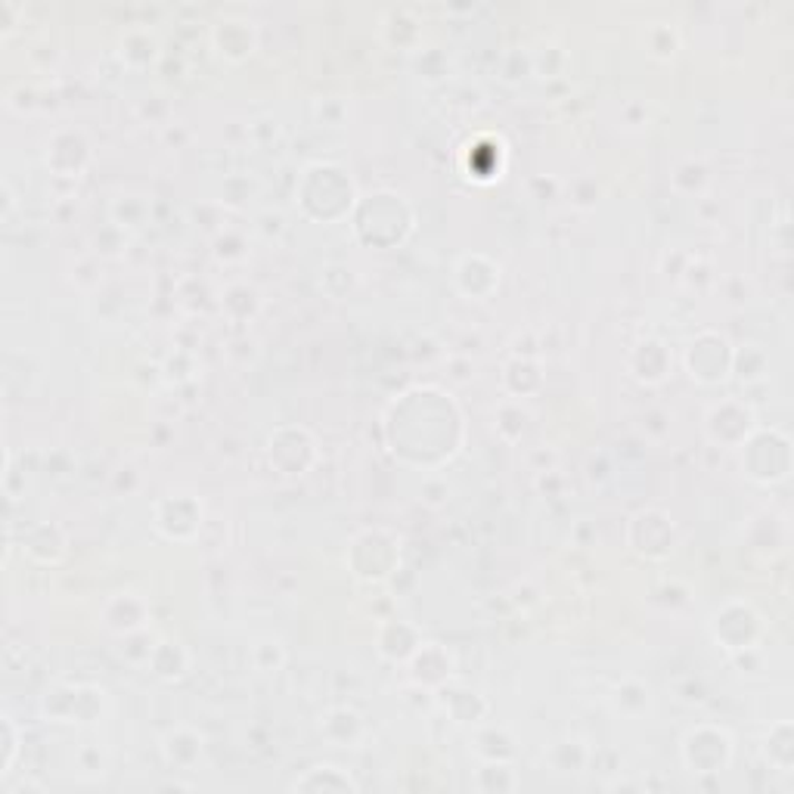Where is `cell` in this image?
<instances>
[{
  "mask_svg": "<svg viewBox=\"0 0 794 794\" xmlns=\"http://www.w3.org/2000/svg\"><path fill=\"white\" fill-rule=\"evenodd\" d=\"M382 444L422 472L448 465L465 444V416L457 398L438 385L404 391L382 416Z\"/></svg>",
  "mask_w": 794,
  "mask_h": 794,
  "instance_id": "1",
  "label": "cell"
},
{
  "mask_svg": "<svg viewBox=\"0 0 794 794\" xmlns=\"http://www.w3.org/2000/svg\"><path fill=\"white\" fill-rule=\"evenodd\" d=\"M295 199L302 205V212L317 224H335L354 215V208L361 203L354 177L335 165V161H314L307 165L295 184Z\"/></svg>",
  "mask_w": 794,
  "mask_h": 794,
  "instance_id": "2",
  "label": "cell"
},
{
  "mask_svg": "<svg viewBox=\"0 0 794 794\" xmlns=\"http://www.w3.org/2000/svg\"><path fill=\"white\" fill-rule=\"evenodd\" d=\"M351 224H354V236L361 239L363 246L391 248L401 246L413 233L416 215H413V205L406 203L404 196H398L391 189H379V193L357 203Z\"/></svg>",
  "mask_w": 794,
  "mask_h": 794,
  "instance_id": "3",
  "label": "cell"
},
{
  "mask_svg": "<svg viewBox=\"0 0 794 794\" xmlns=\"http://www.w3.org/2000/svg\"><path fill=\"white\" fill-rule=\"evenodd\" d=\"M345 565L363 584H385L401 571V540L389 528H363L347 543Z\"/></svg>",
  "mask_w": 794,
  "mask_h": 794,
  "instance_id": "4",
  "label": "cell"
},
{
  "mask_svg": "<svg viewBox=\"0 0 794 794\" xmlns=\"http://www.w3.org/2000/svg\"><path fill=\"white\" fill-rule=\"evenodd\" d=\"M109 708V695L94 683H59L41 698V717L47 723L90 726L100 723Z\"/></svg>",
  "mask_w": 794,
  "mask_h": 794,
  "instance_id": "5",
  "label": "cell"
},
{
  "mask_svg": "<svg viewBox=\"0 0 794 794\" xmlns=\"http://www.w3.org/2000/svg\"><path fill=\"white\" fill-rule=\"evenodd\" d=\"M742 472L757 484H782L792 476V438L782 429H754V434L742 444Z\"/></svg>",
  "mask_w": 794,
  "mask_h": 794,
  "instance_id": "6",
  "label": "cell"
},
{
  "mask_svg": "<svg viewBox=\"0 0 794 794\" xmlns=\"http://www.w3.org/2000/svg\"><path fill=\"white\" fill-rule=\"evenodd\" d=\"M708 630L717 646H723L729 655H738V651L761 649V643H764L766 636V624L752 602L729 599V602H723V606L710 615Z\"/></svg>",
  "mask_w": 794,
  "mask_h": 794,
  "instance_id": "7",
  "label": "cell"
},
{
  "mask_svg": "<svg viewBox=\"0 0 794 794\" xmlns=\"http://www.w3.org/2000/svg\"><path fill=\"white\" fill-rule=\"evenodd\" d=\"M733 754H736V742L729 736V729H723L717 723H698L679 742L683 766L693 776H717L733 764Z\"/></svg>",
  "mask_w": 794,
  "mask_h": 794,
  "instance_id": "8",
  "label": "cell"
},
{
  "mask_svg": "<svg viewBox=\"0 0 794 794\" xmlns=\"http://www.w3.org/2000/svg\"><path fill=\"white\" fill-rule=\"evenodd\" d=\"M267 462L276 469V476L283 478H304L320 462L317 438L304 425H276L267 434Z\"/></svg>",
  "mask_w": 794,
  "mask_h": 794,
  "instance_id": "9",
  "label": "cell"
},
{
  "mask_svg": "<svg viewBox=\"0 0 794 794\" xmlns=\"http://www.w3.org/2000/svg\"><path fill=\"white\" fill-rule=\"evenodd\" d=\"M733 357H736V345L717 330H702L693 342L686 345L683 354V366L693 382L698 385H721L733 376Z\"/></svg>",
  "mask_w": 794,
  "mask_h": 794,
  "instance_id": "10",
  "label": "cell"
},
{
  "mask_svg": "<svg viewBox=\"0 0 794 794\" xmlns=\"http://www.w3.org/2000/svg\"><path fill=\"white\" fill-rule=\"evenodd\" d=\"M627 547L646 562H665L677 549V528L665 509H639L627 525Z\"/></svg>",
  "mask_w": 794,
  "mask_h": 794,
  "instance_id": "11",
  "label": "cell"
},
{
  "mask_svg": "<svg viewBox=\"0 0 794 794\" xmlns=\"http://www.w3.org/2000/svg\"><path fill=\"white\" fill-rule=\"evenodd\" d=\"M757 429V413L742 398H723L705 413V438L714 448L738 450Z\"/></svg>",
  "mask_w": 794,
  "mask_h": 794,
  "instance_id": "12",
  "label": "cell"
},
{
  "mask_svg": "<svg viewBox=\"0 0 794 794\" xmlns=\"http://www.w3.org/2000/svg\"><path fill=\"white\" fill-rule=\"evenodd\" d=\"M153 525L165 540L174 543H187L193 537H199L205 528V509L199 497L193 493H168L153 503Z\"/></svg>",
  "mask_w": 794,
  "mask_h": 794,
  "instance_id": "13",
  "label": "cell"
},
{
  "mask_svg": "<svg viewBox=\"0 0 794 794\" xmlns=\"http://www.w3.org/2000/svg\"><path fill=\"white\" fill-rule=\"evenodd\" d=\"M43 161H47V168L53 171V177L78 180V177H85L90 161H94V146L87 140L85 130L66 125V128H57L47 137Z\"/></svg>",
  "mask_w": 794,
  "mask_h": 794,
  "instance_id": "14",
  "label": "cell"
},
{
  "mask_svg": "<svg viewBox=\"0 0 794 794\" xmlns=\"http://www.w3.org/2000/svg\"><path fill=\"white\" fill-rule=\"evenodd\" d=\"M406 677L413 686L425 689V693H438L444 689L453 674H457V658L448 646L441 643H422L416 649V655L406 661Z\"/></svg>",
  "mask_w": 794,
  "mask_h": 794,
  "instance_id": "15",
  "label": "cell"
},
{
  "mask_svg": "<svg viewBox=\"0 0 794 794\" xmlns=\"http://www.w3.org/2000/svg\"><path fill=\"white\" fill-rule=\"evenodd\" d=\"M500 276H503L500 264L488 258V255L476 252V255H462V258L457 261V267H453V286H457V292H460L462 298H469V302H488L493 292L500 290Z\"/></svg>",
  "mask_w": 794,
  "mask_h": 794,
  "instance_id": "16",
  "label": "cell"
},
{
  "mask_svg": "<svg viewBox=\"0 0 794 794\" xmlns=\"http://www.w3.org/2000/svg\"><path fill=\"white\" fill-rule=\"evenodd\" d=\"M149 618H153V608L140 592H116V596L106 599V606L100 611L102 627L116 636L144 634Z\"/></svg>",
  "mask_w": 794,
  "mask_h": 794,
  "instance_id": "17",
  "label": "cell"
},
{
  "mask_svg": "<svg viewBox=\"0 0 794 794\" xmlns=\"http://www.w3.org/2000/svg\"><path fill=\"white\" fill-rule=\"evenodd\" d=\"M212 43L227 62H243L258 50V26L246 16H224L212 29Z\"/></svg>",
  "mask_w": 794,
  "mask_h": 794,
  "instance_id": "18",
  "label": "cell"
},
{
  "mask_svg": "<svg viewBox=\"0 0 794 794\" xmlns=\"http://www.w3.org/2000/svg\"><path fill=\"white\" fill-rule=\"evenodd\" d=\"M159 752L161 761L171 766V770L189 773V770H196V766L203 764L205 736L199 729L180 723V726H171V729L159 738Z\"/></svg>",
  "mask_w": 794,
  "mask_h": 794,
  "instance_id": "19",
  "label": "cell"
},
{
  "mask_svg": "<svg viewBox=\"0 0 794 794\" xmlns=\"http://www.w3.org/2000/svg\"><path fill=\"white\" fill-rule=\"evenodd\" d=\"M670 366H674V354H670V347L661 339H643L627 354V370L643 385L665 382L670 376Z\"/></svg>",
  "mask_w": 794,
  "mask_h": 794,
  "instance_id": "20",
  "label": "cell"
},
{
  "mask_svg": "<svg viewBox=\"0 0 794 794\" xmlns=\"http://www.w3.org/2000/svg\"><path fill=\"white\" fill-rule=\"evenodd\" d=\"M366 733L370 729L363 714L351 705H333L326 714H320V736L333 748H363Z\"/></svg>",
  "mask_w": 794,
  "mask_h": 794,
  "instance_id": "21",
  "label": "cell"
},
{
  "mask_svg": "<svg viewBox=\"0 0 794 794\" xmlns=\"http://www.w3.org/2000/svg\"><path fill=\"white\" fill-rule=\"evenodd\" d=\"M422 643L425 639L419 634V627L406 621V618H385V621L379 624L376 651L391 665H406Z\"/></svg>",
  "mask_w": 794,
  "mask_h": 794,
  "instance_id": "22",
  "label": "cell"
},
{
  "mask_svg": "<svg viewBox=\"0 0 794 794\" xmlns=\"http://www.w3.org/2000/svg\"><path fill=\"white\" fill-rule=\"evenodd\" d=\"M438 702H441V708L448 710L450 721L460 723V726H472V729L478 723L488 721V714H491V705H488L484 695L472 693V689H457L450 683L444 689H438Z\"/></svg>",
  "mask_w": 794,
  "mask_h": 794,
  "instance_id": "23",
  "label": "cell"
},
{
  "mask_svg": "<svg viewBox=\"0 0 794 794\" xmlns=\"http://www.w3.org/2000/svg\"><path fill=\"white\" fill-rule=\"evenodd\" d=\"M503 391L506 398L516 401H528L531 394L543 389V366L537 357H525V354H512V361L503 363Z\"/></svg>",
  "mask_w": 794,
  "mask_h": 794,
  "instance_id": "24",
  "label": "cell"
},
{
  "mask_svg": "<svg viewBox=\"0 0 794 794\" xmlns=\"http://www.w3.org/2000/svg\"><path fill=\"white\" fill-rule=\"evenodd\" d=\"M189 665H193V655L180 639H159L146 661V667L165 683H177V679L187 677Z\"/></svg>",
  "mask_w": 794,
  "mask_h": 794,
  "instance_id": "25",
  "label": "cell"
},
{
  "mask_svg": "<svg viewBox=\"0 0 794 794\" xmlns=\"http://www.w3.org/2000/svg\"><path fill=\"white\" fill-rule=\"evenodd\" d=\"M66 549H69V537H66V531H62L59 525H53V521L35 525L29 537H26V552H29L38 565H59L62 562V556H66Z\"/></svg>",
  "mask_w": 794,
  "mask_h": 794,
  "instance_id": "26",
  "label": "cell"
},
{
  "mask_svg": "<svg viewBox=\"0 0 794 794\" xmlns=\"http://www.w3.org/2000/svg\"><path fill=\"white\" fill-rule=\"evenodd\" d=\"M261 304H264L261 292L252 283H246V280L231 283L227 290L220 292V311H224V317L231 320L233 326H248L261 314Z\"/></svg>",
  "mask_w": 794,
  "mask_h": 794,
  "instance_id": "27",
  "label": "cell"
},
{
  "mask_svg": "<svg viewBox=\"0 0 794 794\" xmlns=\"http://www.w3.org/2000/svg\"><path fill=\"white\" fill-rule=\"evenodd\" d=\"M295 792H339V794H347V792H357L361 785L351 780V773H347L345 766H335V764H317L311 766L307 773H304L302 780H295V785H292Z\"/></svg>",
  "mask_w": 794,
  "mask_h": 794,
  "instance_id": "28",
  "label": "cell"
},
{
  "mask_svg": "<svg viewBox=\"0 0 794 794\" xmlns=\"http://www.w3.org/2000/svg\"><path fill=\"white\" fill-rule=\"evenodd\" d=\"M547 764L559 776H580L592 764V748L584 738H562L547 752Z\"/></svg>",
  "mask_w": 794,
  "mask_h": 794,
  "instance_id": "29",
  "label": "cell"
},
{
  "mask_svg": "<svg viewBox=\"0 0 794 794\" xmlns=\"http://www.w3.org/2000/svg\"><path fill=\"white\" fill-rule=\"evenodd\" d=\"M118 57L130 69H149L161 57V47L149 29H128L118 41Z\"/></svg>",
  "mask_w": 794,
  "mask_h": 794,
  "instance_id": "30",
  "label": "cell"
},
{
  "mask_svg": "<svg viewBox=\"0 0 794 794\" xmlns=\"http://www.w3.org/2000/svg\"><path fill=\"white\" fill-rule=\"evenodd\" d=\"M472 742V752L481 761H512L516 757V738L509 736L506 726H488V723H478L476 736Z\"/></svg>",
  "mask_w": 794,
  "mask_h": 794,
  "instance_id": "31",
  "label": "cell"
},
{
  "mask_svg": "<svg viewBox=\"0 0 794 794\" xmlns=\"http://www.w3.org/2000/svg\"><path fill=\"white\" fill-rule=\"evenodd\" d=\"M611 708L618 710L621 717H627V721H639V717L651 708L649 686H646L643 679L627 677L624 683L615 686V693H611Z\"/></svg>",
  "mask_w": 794,
  "mask_h": 794,
  "instance_id": "32",
  "label": "cell"
},
{
  "mask_svg": "<svg viewBox=\"0 0 794 794\" xmlns=\"http://www.w3.org/2000/svg\"><path fill=\"white\" fill-rule=\"evenodd\" d=\"M766 764L773 766L776 773H792L794 766V733L792 723L782 721L770 729V736L764 742Z\"/></svg>",
  "mask_w": 794,
  "mask_h": 794,
  "instance_id": "33",
  "label": "cell"
},
{
  "mask_svg": "<svg viewBox=\"0 0 794 794\" xmlns=\"http://www.w3.org/2000/svg\"><path fill=\"white\" fill-rule=\"evenodd\" d=\"M528 419H531V413H528L525 401L506 398L503 404L497 406V413H493V429H497V434L503 438L506 444H519L521 434L528 429Z\"/></svg>",
  "mask_w": 794,
  "mask_h": 794,
  "instance_id": "34",
  "label": "cell"
},
{
  "mask_svg": "<svg viewBox=\"0 0 794 794\" xmlns=\"http://www.w3.org/2000/svg\"><path fill=\"white\" fill-rule=\"evenodd\" d=\"M476 785L484 794H506L519 788V776L509 761H484V766L476 773Z\"/></svg>",
  "mask_w": 794,
  "mask_h": 794,
  "instance_id": "35",
  "label": "cell"
},
{
  "mask_svg": "<svg viewBox=\"0 0 794 794\" xmlns=\"http://www.w3.org/2000/svg\"><path fill=\"white\" fill-rule=\"evenodd\" d=\"M670 184H674L679 196H705V189H708L710 184L708 165L702 159L679 161L674 174H670Z\"/></svg>",
  "mask_w": 794,
  "mask_h": 794,
  "instance_id": "36",
  "label": "cell"
},
{
  "mask_svg": "<svg viewBox=\"0 0 794 794\" xmlns=\"http://www.w3.org/2000/svg\"><path fill=\"white\" fill-rule=\"evenodd\" d=\"M109 217L116 224L118 231H134V227H144L146 217H149V203L144 196H118L112 208H109Z\"/></svg>",
  "mask_w": 794,
  "mask_h": 794,
  "instance_id": "37",
  "label": "cell"
},
{
  "mask_svg": "<svg viewBox=\"0 0 794 794\" xmlns=\"http://www.w3.org/2000/svg\"><path fill=\"white\" fill-rule=\"evenodd\" d=\"M248 658H252V667L258 674H276L286 665V646L280 639H274V636H261L258 643L252 646V651H248Z\"/></svg>",
  "mask_w": 794,
  "mask_h": 794,
  "instance_id": "38",
  "label": "cell"
},
{
  "mask_svg": "<svg viewBox=\"0 0 794 794\" xmlns=\"http://www.w3.org/2000/svg\"><path fill=\"white\" fill-rule=\"evenodd\" d=\"M770 370V357L761 345H742L736 347V357H733V373L742 376L745 382H761Z\"/></svg>",
  "mask_w": 794,
  "mask_h": 794,
  "instance_id": "39",
  "label": "cell"
},
{
  "mask_svg": "<svg viewBox=\"0 0 794 794\" xmlns=\"http://www.w3.org/2000/svg\"><path fill=\"white\" fill-rule=\"evenodd\" d=\"M212 252H215L217 261H224V264H239V261H246L248 255V243L246 236L239 231H233V227H224V231H217L215 243H212Z\"/></svg>",
  "mask_w": 794,
  "mask_h": 794,
  "instance_id": "40",
  "label": "cell"
},
{
  "mask_svg": "<svg viewBox=\"0 0 794 794\" xmlns=\"http://www.w3.org/2000/svg\"><path fill=\"white\" fill-rule=\"evenodd\" d=\"M646 43H649V53L658 59H670L677 53L679 38L677 31L665 26V22H655L649 31H646Z\"/></svg>",
  "mask_w": 794,
  "mask_h": 794,
  "instance_id": "41",
  "label": "cell"
},
{
  "mask_svg": "<svg viewBox=\"0 0 794 794\" xmlns=\"http://www.w3.org/2000/svg\"><path fill=\"white\" fill-rule=\"evenodd\" d=\"M19 742H22V733L10 714H3V764H0V776H10L16 766V757H19Z\"/></svg>",
  "mask_w": 794,
  "mask_h": 794,
  "instance_id": "42",
  "label": "cell"
},
{
  "mask_svg": "<svg viewBox=\"0 0 794 794\" xmlns=\"http://www.w3.org/2000/svg\"><path fill=\"white\" fill-rule=\"evenodd\" d=\"M314 112H317V118L326 125V128H339L342 121H345L347 109L345 102L339 100V97H326V100H320L317 106H314Z\"/></svg>",
  "mask_w": 794,
  "mask_h": 794,
  "instance_id": "43",
  "label": "cell"
},
{
  "mask_svg": "<svg viewBox=\"0 0 794 794\" xmlns=\"http://www.w3.org/2000/svg\"><path fill=\"white\" fill-rule=\"evenodd\" d=\"M562 481H565V478L559 476V469H549V472H537V488H540V491H547L549 497H552V493L562 491Z\"/></svg>",
  "mask_w": 794,
  "mask_h": 794,
  "instance_id": "44",
  "label": "cell"
},
{
  "mask_svg": "<svg viewBox=\"0 0 794 794\" xmlns=\"http://www.w3.org/2000/svg\"><path fill=\"white\" fill-rule=\"evenodd\" d=\"M575 540H578L580 547H592V543L599 540V531L592 528L590 521L584 519V521H580V525H578V528H575Z\"/></svg>",
  "mask_w": 794,
  "mask_h": 794,
  "instance_id": "45",
  "label": "cell"
}]
</instances>
